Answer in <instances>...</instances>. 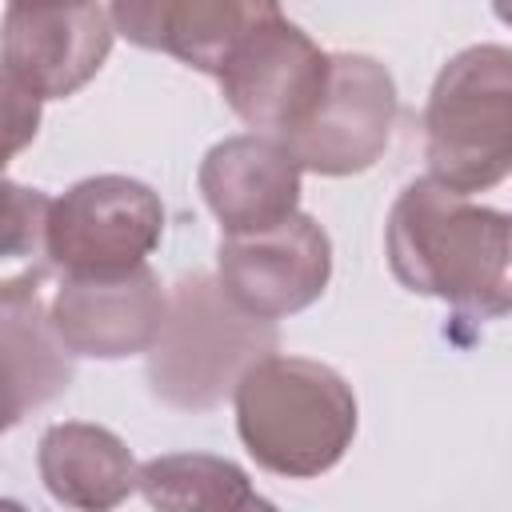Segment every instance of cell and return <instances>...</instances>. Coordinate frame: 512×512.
Listing matches in <instances>:
<instances>
[{"label":"cell","instance_id":"1","mask_svg":"<svg viewBox=\"0 0 512 512\" xmlns=\"http://www.w3.org/2000/svg\"><path fill=\"white\" fill-rule=\"evenodd\" d=\"M396 284L468 320L512 316V216L424 176L400 188L384 224Z\"/></svg>","mask_w":512,"mask_h":512},{"label":"cell","instance_id":"2","mask_svg":"<svg viewBox=\"0 0 512 512\" xmlns=\"http://www.w3.org/2000/svg\"><path fill=\"white\" fill-rule=\"evenodd\" d=\"M232 408L244 452L284 480L332 472L360 424L356 392L332 364L284 352H268L240 376Z\"/></svg>","mask_w":512,"mask_h":512},{"label":"cell","instance_id":"3","mask_svg":"<svg viewBox=\"0 0 512 512\" xmlns=\"http://www.w3.org/2000/svg\"><path fill=\"white\" fill-rule=\"evenodd\" d=\"M276 348V320L244 312L216 276L196 272L168 292L164 328L148 348V388L168 408L208 412Z\"/></svg>","mask_w":512,"mask_h":512},{"label":"cell","instance_id":"4","mask_svg":"<svg viewBox=\"0 0 512 512\" xmlns=\"http://www.w3.org/2000/svg\"><path fill=\"white\" fill-rule=\"evenodd\" d=\"M428 176L472 196L512 176V48L468 44L436 72L424 104Z\"/></svg>","mask_w":512,"mask_h":512},{"label":"cell","instance_id":"5","mask_svg":"<svg viewBox=\"0 0 512 512\" xmlns=\"http://www.w3.org/2000/svg\"><path fill=\"white\" fill-rule=\"evenodd\" d=\"M164 236V204L152 184L120 172L76 180L52 196L48 260L64 276H112L148 264Z\"/></svg>","mask_w":512,"mask_h":512},{"label":"cell","instance_id":"6","mask_svg":"<svg viewBox=\"0 0 512 512\" xmlns=\"http://www.w3.org/2000/svg\"><path fill=\"white\" fill-rule=\"evenodd\" d=\"M332 80V52H324L300 24L276 16L256 28L216 76L224 104L252 132L288 140L320 108Z\"/></svg>","mask_w":512,"mask_h":512},{"label":"cell","instance_id":"7","mask_svg":"<svg viewBox=\"0 0 512 512\" xmlns=\"http://www.w3.org/2000/svg\"><path fill=\"white\" fill-rule=\"evenodd\" d=\"M112 40L116 24L100 0H8L4 76L40 100H68L104 68Z\"/></svg>","mask_w":512,"mask_h":512},{"label":"cell","instance_id":"8","mask_svg":"<svg viewBox=\"0 0 512 512\" xmlns=\"http://www.w3.org/2000/svg\"><path fill=\"white\" fill-rule=\"evenodd\" d=\"M400 96L392 72L364 52H332V80L312 120L284 144L304 172L356 176L368 172L396 128Z\"/></svg>","mask_w":512,"mask_h":512},{"label":"cell","instance_id":"9","mask_svg":"<svg viewBox=\"0 0 512 512\" xmlns=\"http://www.w3.org/2000/svg\"><path fill=\"white\" fill-rule=\"evenodd\" d=\"M216 280L260 320L296 316L312 308L332 280V240L308 212H292L272 228L224 236L216 248Z\"/></svg>","mask_w":512,"mask_h":512},{"label":"cell","instance_id":"10","mask_svg":"<svg viewBox=\"0 0 512 512\" xmlns=\"http://www.w3.org/2000/svg\"><path fill=\"white\" fill-rule=\"evenodd\" d=\"M48 312L72 356L128 360L156 344L168 316V292L148 264L112 276H60Z\"/></svg>","mask_w":512,"mask_h":512},{"label":"cell","instance_id":"11","mask_svg":"<svg viewBox=\"0 0 512 512\" xmlns=\"http://www.w3.org/2000/svg\"><path fill=\"white\" fill-rule=\"evenodd\" d=\"M108 12L116 36L204 76H220L256 28L284 16L280 0H108Z\"/></svg>","mask_w":512,"mask_h":512},{"label":"cell","instance_id":"12","mask_svg":"<svg viewBox=\"0 0 512 512\" xmlns=\"http://www.w3.org/2000/svg\"><path fill=\"white\" fill-rule=\"evenodd\" d=\"M304 168L292 148L264 132H240L212 144L200 160L196 184L224 236L260 232L300 212Z\"/></svg>","mask_w":512,"mask_h":512},{"label":"cell","instance_id":"13","mask_svg":"<svg viewBox=\"0 0 512 512\" xmlns=\"http://www.w3.org/2000/svg\"><path fill=\"white\" fill-rule=\"evenodd\" d=\"M52 268L28 264L0 288L4 324V428H16L32 408L56 400L72 384V352L52 328L44 280Z\"/></svg>","mask_w":512,"mask_h":512},{"label":"cell","instance_id":"14","mask_svg":"<svg viewBox=\"0 0 512 512\" xmlns=\"http://www.w3.org/2000/svg\"><path fill=\"white\" fill-rule=\"evenodd\" d=\"M36 472L56 504L80 512H108L140 492L132 448L112 428L88 420L44 428L36 444Z\"/></svg>","mask_w":512,"mask_h":512},{"label":"cell","instance_id":"15","mask_svg":"<svg viewBox=\"0 0 512 512\" xmlns=\"http://www.w3.org/2000/svg\"><path fill=\"white\" fill-rule=\"evenodd\" d=\"M140 496L152 508L192 512H244V508H268V500L252 488L248 472L224 456L208 452H168L148 464H140Z\"/></svg>","mask_w":512,"mask_h":512},{"label":"cell","instance_id":"16","mask_svg":"<svg viewBox=\"0 0 512 512\" xmlns=\"http://www.w3.org/2000/svg\"><path fill=\"white\" fill-rule=\"evenodd\" d=\"M48 212L52 196L40 188H24L16 180H4V260L8 264H40L52 268L48 260Z\"/></svg>","mask_w":512,"mask_h":512},{"label":"cell","instance_id":"17","mask_svg":"<svg viewBox=\"0 0 512 512\" xmlns=\"http://www.w3.org/2000/svg\"><path fill=\"white\" fill-rule=\"evenodd\" d=\"M40 96L28 92L24 84L4 76V120H8V156H16L40 128Z\"/></svg>","mask_w":512,"mask_h":512},{"label":"cell","instance_id":"18","mask_svg":"<svg viewBox=\"0 0 512 512\" xmlns=\"http://www.w3.org/2000/svg\"><path fill=\"white\" fill-rule=\"evenodd\" d=\"M492 12H496V20H500V24H508V28H512V0H492Z\"/></svg>","mask_w":512,"mask_h":512}]
</instances>
